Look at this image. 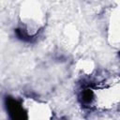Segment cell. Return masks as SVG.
I'll return each instance as SVG.
<instances>
[{"mask_svg": "<svg viewBox=\"0 0 120 120\" xmlns=\"http://www.w3.org/2000/svg\"><path fill=\"white\" fill-rule=\"evenodd\" d=\"M82 97L83 100L97 107L103 109L112 108L120 103V81H110L95 88L86 89Z\"/></svg>", "mask_w": 120, "mask_h": 120, "instance_id": "cell-1", "label": "cell"}, {"mask_svg": "<svg viewBox=\"0 0 120 120\" xmlns=\"http://www.w3.org/2000/svg\"><path fill=\"white\" fill-rule=\"evenodd\" d=\"M20 21L26 36L35 37L45 24L46 16L38 0H25L20 8Z\"/></svg>", "mask_w": 120, "mask_h": 120, "instance_id": "cell-2", "label": "cell"}, {"mask_svg": "<svg viewBox=\"0 0 120 120\" xmlns=\"http://www.w3.org/2000/svg\"><path fill=\"white\" fill-rule=\"evenodd\" d=\"M24 113L29 119H47L52 116V110L44 102L27 98L22 103Z\"/></svg>", "mask_w": 120, "mask_h": 120, "instance_id": "cell-3", "label": "cell"}, {"mask_svg": "<svg viewBox=\"0 0 120 120\" xmlns=\"http://www.w3.org/2000/svg\"><path fill=\"white\" fill-rule=\"evenodd\" d=\"M108 38L112 44L120 46V9L113 11L110 17Z\"/></svg>", "mask_w": 120, "mask_h": 120, "instance_id": "cell-4", "label": "cell"}]
</instances>
